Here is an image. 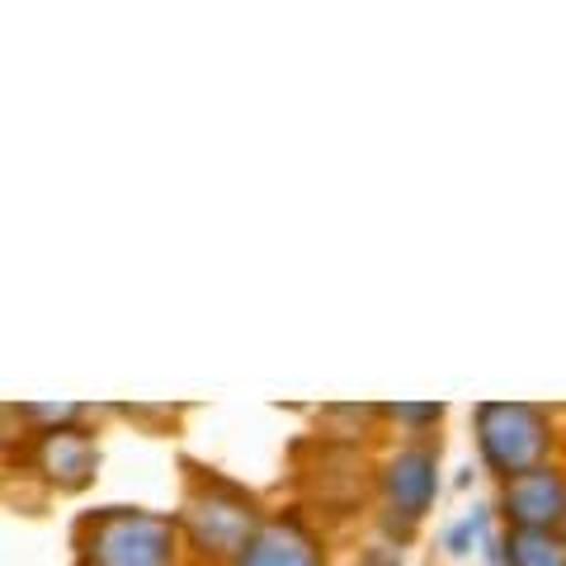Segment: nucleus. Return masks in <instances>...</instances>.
Here are the masks:
<instances>
[{
    "mask_svg": "<svg viewBox=\"0 0 566 566\" xmlns=\"http://www.w3.org/2000/svg\"><path fill=\"white\" fill-rule=\"evenodd\" d=\"M76 566H180L185 534L175 515L142 505H104L71 528Z\"/></svg>",
    "mask_w": 566,
    "mask_h": 566,
    "instance_id": "nucleus-1",
    "label": "nucleus"
},
{
    "mask_svg": "<svg viewBox=\"0 0 566 566\" xmlns=\"http://www.w3.org/2000/svg\"><path fill=\"white\" fill-rule=\"evenodd\" d=\"M175 524L185 534V547H193L208 566H232L245 543L255 538V528L264 524L260 501L245 486L227 482L222 472H189L185 501L175 510Z\"/></svg>",
    "mask_w": 566,
    "mask_h": 566,
    "instance_id": "nucleus-2",
    "label": "nucleus"
},
{
    "mask_svg": "<svg viewBox=\"0 0 566 566\" xmlns=\"http://www.w3.org/2000/svg\"><path fill=\"white\" fill-rule=\"evenodd\" d=\"M472 434L495 482H515L524 472L547 468L557 449L553 416L534 401H482L472 411Z\"/></svg>",
    "mask_w": 566,
    "mask_h": 566,
    "instance_id": "nucleus-3",
    "label": "nucleus"
},
{
    "mask_svg": "<svg viewBox=\"0 0 566 566\" xmlns=\"http://www.w3.org/2000/svg\"><path fill=\"white\" fill-rule=\"evenodd\" d=\"M378 495H382L387 520L401 524V534H411L430 515V505L439 495V449L411 439L397 453H387L378 468Z\"/></svg>",
    "mask_w": 566,
    "mask_h": 566,
    "instance_id": "nucleus-4",
    "label": "nucleus"
},
{
    "mask_svg": "<svg viewBox=\"0 0 566 566\" xmlns=\"http://www.w3.org/2000/svg\"><path fill=\"white\" fill-rule=\"evenodd\" d=\"M99 468V444L85 424H71V430H52L33 439V472L57 491V495H76L95 482Z\"/></svg>",
    "mask_w": 566,
    "mask_h": 566,
    "instance_id": "nucleus-5",
    "label": "nucleus"
},
{
    "mask_svg": "<svg viewBox=\"0 0 566 566\" xmlns=\"http://www.w3.org/2000/svg\"><path fill=\"white\" fill-rule=\"evenodd\" d=\"M495 510H501L505 528H553L557 534L566 515V472L547 463L538 472L515 476V482H501Z\"/></svg>",
    "mask_w": 566,
    "mask_h": 566,
    "instance_id": "nucleus-6",
    "label": "nucleus"
},
{
    "mask_svg": "<svg viewBox=\"0 0 566 566\" xmlns=\"http://www.w3.org/2000/svg\"><path fill=\"white\" fill-rule=\"evenodd\" d=\"M232 566H326V547L297 510H274Z\"/></svg>",
    "mask_w": 566,
    "mask_h": 566,
    "instance_id": "nucleus-7",
    "label": "nucleus"
},
{
    "mask_svg": "<svg viewBox=\"0 0 566 566\" xmlns=\"http://www.w3.org/2000/svg\"><path fill=\"white\" fill-rule=\"evenodd\" d=\"M501 566H566V538L553 528H505Z\"/></svg>",
    "mask_w": 566,
    "mask_h": 566,
    "instance_id": "nucleus-8",
    "label": "nucleus"
},
{
    "mask_svg": "<svg viewBox=\"0 0 566 566\" xmlns=\"http://www.w3.org/2000/svg\"><path fill=\"white\" fill-rule=\"evenodd\" d=\"M14 411H20V420L33 424V439L52 434V430H71V424L85 420V406H76V401H20Z\"/></svg>",
    "mask_w": 566,
    "mask_h": 566,
    "instance_id": "nucleus-9",
    "label": "nucleus"
},
{
    "mask_svg": "<svg viewBox=\"0 0 566 566\" xmlns=\"http://www.w3.org/2000/svg\"><path fill=\"white\" fill-rule=\"evenodd\" d=\"M378 411H382V420L406 424V434H424L444 420V406L439 401H397V406H378Z\"/></svg>",
    "mask_w": 566,
    "mask_h": 566,
    "instance_id": "nucleus-10",
    "label": "nucleus"
},
{
    "mask_svg": "<svg viewBox=\"0 0 566 566\" xmlns=\"http://www.w3.org/2000/svg\"><path fill=\"white\" fill-rule=\"evenodd\" d=\"M482 528H486V515H468V520H458L453 528H449V553L453 557H463V553H472V543L482 538Z\"/></svg>",
    "mask_w": 566,
    "mask_h": 566,
    "instance_id": "nucleus-11",
    "label": "nucleus"
},
{
    "mask_svg": "<svg viewBox=\"0 0 566 566\" xmlns=\"http://www.w3.org/2000/svg\"><path fill=\"white\" fill-rule=\"evenodd\" d=\"M557 534H562V538H566V515H562V524H557Z\"/></svg>",
    "mask_w": 566,
    "mask_h": 566,
    "instance_id": "nucleus-12",
    "label": "nucleus"
}]
</instances>
